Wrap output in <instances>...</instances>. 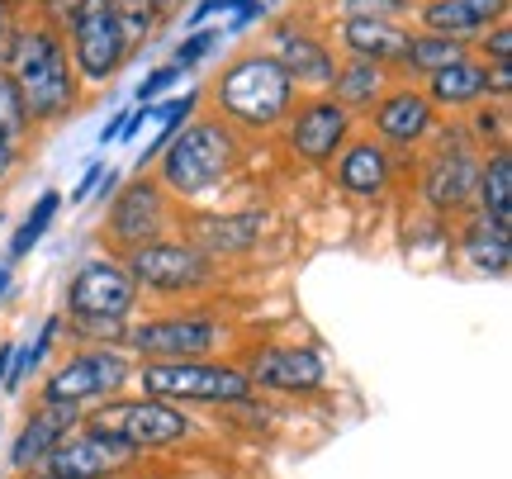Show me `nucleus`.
Wrapping results in <instances>:
<instances>
[{"mask_svg": "<svg viewBox=\"0 0 512 479\" xmlns=\"http://www.w3.org/2000/svg\"><path fill=\"white\" fill-rule=\"evenodd\" d=\"M475 185H479L475 157L465 148H441L427 162V171H422V200L432 204V209H441V214H451V209H460V204L475 195Z\"/></svg>", "mask_w": 512, "mask_h": 479, "instance_id": "16", "label": "nucleus"}, {"mask_svg": "<svg viewBox=\"0 0 512 479\" xmlns=\"http://www.w3.org/2000/svg\"><path fill=\"white\" fill-rule=\"evenodd\" d=\"M219 105L247 129H275L294 105V81L275 67V57L247 53L219 76Z\"/></svg>", "mask_w": 512, "mask_h": 479, "instance_id": "2", "label": "nucleus"}, {"mask_svg": "<svg viewBox=\"0 0 512 479\" xmlns=\"http://www.w3.org/2000/svg\"><path fill=\"white\" fill-rule=\"evenodd\" d=\"M124 465H133V451H128L119 437L100 432L95 423H81L72 437L43 461V475H53V479H110V475H119Z\"/></svg>", "mask_w": 512, "mask_h": 479, "instance_id": "11", "label": "nucleus"}, {"mask_svg": "<svg viewBox=\"0 0 512 479\" xmlns=\"http://www.w3.org/2000/svg\"><path fill=\"white\" fill-rule=\"evenodd\" d=\"M484 72L489 67H479V62H451L446 72H437V76H427V100L432 105H451V110H460V105H470V100H479L484 95Z\"/></svg>", "mask_w": 512, "mask_h": 479, "instance_id": "24", "label": "nucleus"}, {"mask_svg": "<svg viewBox=\"0 0 512 479\" xmlns=\"http://www.w3.org/2000/svg\"><path fill=\"white\" fill-rule=\"evenodd\" d=\"M479 204H484V219L494 228H512V157L494 152L489 162L479 166V185H475Z\"/></svg>", "mask_w": 512, "mask_h": 479, "instance_id": "23", "label": "nucleus"}, {"mask_svg": "<svg viewBox=\"0 0 512 479\" xmlns=\"http://www.w3.org/2000/svg\"><path fill=\"white\" fill-rule=\"evenodd\" d=\"M275 67L290 76V81H299V86H313V91L332 86V76H337L328 48L318 38H309L304 29H294V24L275 29Z\"/></svg>", "mask_w": 512, "mask_h": 479, "instance_id": "17", "label": "nucleus"}, {"mask_svg": "<svg viewBox=\"0 0 512 479\" xmlns=\"http://www.w3.org/2000/svg\"><path fill=\"white\" fill-rule=\"evenodd\" d=\"M124 271L133 276L138 290H162V295H185V290H200L209 280V257H200L190 242H147V247H133L124 257Z\"/></svg>", "mask_w": 512, "mask_h": 479, "instance_id": "10", "label": "nucleus"}, {"mask_svg": "<svg viewBox=\"0 0 512 479\" xmlns=\"http://www.w3.org/2000/svg\"><path fill=\"white\" fill-rule=\"evenodd\" d=\"M261 214H233V219H195L190 223V247L200 257H238L261 238Z\"/></svg>", "mask_w": 512, "mask_h": 479, "instance_id": "21", "label": "nucleus"}, {"mask_svg": "<svg viewBox=\"0 0 512 479\" xmlns=\"http://www.w3.org/2000/svg\"><path fill=\"white\" fill-rule=\"evenodd\" d=\"M72 332L86 337V342H95V347H119V342H128L124 318H72Z\"/></svg>", "mask_w": 512, "mask_h": 479, "instance_id": "32", "label": "nucleus"}, {"mask_svg": "<svg viewBox=\"0 0 512 479\" xmlns=\"http://www.w3.org/2000/svg\"><path fill=\"white\" fill-rule=\"evenodd\" d=\"M57 209H62V195H57V190H43V195H38V204L29 209V219H24V223L15 228V238H10V252H5V257H10V261L29 257L38 242H43V233L53 228Z\"/></svg>", "mask_w": 512, "mask_h": 479, "instance_id": "28", "label": "nucleus"}, {"mask_svg": "<svg viewBox=\"0 0 512 479\" xmlns=\"http://www.w3.org/2000/svg\"><path fill=\"white\" fill-rule=\"evenodd\" d=\"M48 5H53V10H67V15H72V5H76V0H48Z\"/></svg>", "mask_w": 512, "mask_h": 479, "instance_id": "43", "label": "nucleus"}, {"mask_svg": "<svg viewBox=\"0 0 512 479\" xmlns=\"http://www.w3.org/2000/svg\"><path fill=\"white\" fill-rule=\"evenodd\" d=\"M403 62H408V67H413L418 76H437V72H446L451 62H465V38L418 34V38H408Z\"/></svg>", "mask_w": 512, "mask_h": 479, "instance_id": "25", "label": "nucleus"}, {"mask_svg": "<svg viewBox=\"0 0 512 479\" xmlns=\"http://www.w3.org/2000/svg\"><path fill=\"white\" fill-rule=\"evenodd\" d=\"M110 5H114V15H119V24H124L128 43L152 34V24H157V5L152 0H110Z\"/></svg>", "mask_w": 512, "mask_h": 479, "instance_id": "31", "label": "nucleus"}, {"mask_svg": "<svg viewBox=\"0 0 512 479\" xmlns=\"http://www.w3.org/2000/svg\"><path fill=\"white\" fill-rule=\"evenodd\" d=\"M233 171V133L223 124H190L162 148V181L185 200L209 195Z\"/></svg>", "mask_w": 512, "mask_h": 479, "instance_id": "4", "label": "nucleus"}, {"mask_svg": "<svg viewBox=\"0 0 512 479\" xmlns=\"http://www.w3.org/2000/svg\"><path fill=\"white\" fill-rule=\"evenodd\" d=\"M337 185L356 195V200H375L389 185V152L375 143V138H361V143H347L342 148V162H337Z\"/></svg>", "mask_w": 512, "mask_h": 479, "instance_id": "18", "label": "nucleus"}, {"mask_svg": "<svg viewBox=\"0 0 512 479\" xmlns=\"http://www.w3.org/2000/svg\"><path fill=\"white\" fill-rule=\"evenodd\" d=\"M342 43L361 62H394L408 48V34H403L394 19H342Z\"/></svg>", "mask_w": 512, "mask_h": 479, "instance_id": "22", "label": "nucleus"}, {"mask_svg": "<svg viewBox=\"0 0 512 479\" xmlns=\"http://www.w3.org/2000/svg\"><path fill=\"white\" fill-rule=\"evenodd\" d=\"M10 43V10H5V0H0V48Z\"/></svg>", "mask_w": 512, "mask_h": 479, "instance_id": "41", "label": "nucleus"}, {"mask_svg": "<svg viewBox=\"0 0 512 479\" xmlns=\"http://www.w3.org/2000/svg\"><path fill=\"white\" fill-rule=\"evenodd\" d=\"M10 166H15V143H10V138L0 133V176H5Z\"/></svg>", "mask_w": 512, "mask_h": 479, "instance_id": "39", "label": "nucleus"}, {"mask_svg": "<svg viewBox=\"0 0 512 479\" xmlns=\"http://www.w3.org/2000/svg\"><path fill=\"white\" fill-rule=\"evenodd\" d=\"M384 67L380 62H351V67H342V72L332 76V86H337V105H347V110H361V105H375L384 95Z\"/></svg>", "mask_w": 512, "mask_h": 479, "instance_id": "26", "label": "nucleus"}, {"mask_svg": "<svg viewBox=\"0 0 512 479\" xmlns=\"http://www.w3.org/2000/svg\"><path fill=\"white\" fill-rule=\"evenodd\" d=\"M162 228H166V195H162V185L157 181H133L114 200L110 209V238L119 242V247H147V242H157L162 238Z\"/></svg>", "mask_w": 512, "mask_h": 479, "instance_id": "13", "label": "nucleus"}, {"mask_svg": "<svg viewBox=\"0 0 512 479\" xmlns=\"http://www.w3.org/2000/svg\"><path fill=\"white\" fill-rule=\"evenodd\" d=\"M86 423H95L100 432H110V437H119L133 456L190 437V418H185L181 408L166 404V399H147V394L143 399H114V404H100Z\"/></svg>", "mask_w": 512, "mask_h": 479, "instance_id": "5", "label": "nucleus"}, {"mask_svg": "<svg viewBox=\"0 0 512 479\" xmlns=\"http://www.w3.org/2000/svg\"><path fill=\"white\" fill-rule=\"evenodd\" d=\"M347 19H394L403 10V0H342Z\"/></svg>", "mask_w": 512, "mask_h": 479, "instance_id": "33", "label": "nucleus"}, {"mask_svg": "<svg viewBox=\"0 0 512 479\" xmlns=\"http://www.w3.org/2000/svg\"><path fill=\"white\" fill-rule=\"evenodd\" d=\"M10 356H15V342L0 347V389H5V375H10Z\"/></svg>", "mask_w": 512, "mask_h": 479, "instance_id": "40", "label": "nucleus"}, {"mask_svg": "<svg viewBox=\"0 0 512 479\" xmlns=\"http://www.w3.org/2000/svg\"><path fill=\"white\" fill-rule=\"evenodd\" d=\"M508 0H432L422 10V24L432 34H446V38H470L479 29H489L494 19H503Z\"/></svg>", "mask_w": 512, "mask_h": 479, "instance_id": "20", "label": "nucleus"}, {"mask_svg": "<svg viewBox=\"0 0 512 479\" xmlns=\"http://www.w3.org/2000/svg\"><path fill=\"white\" fill-rule=\"evenodd\" d=\"M133 375V361H128L119 347H91L67 356L62 366L43 380V404H86V399H110L114 389Z\"/></svg>", "mask_w": 512, "mask_h": 479, "instance_id": "7", "label": "nucleus"}, {"mask_svg": "<svg viewBox=\"0 0 512 479\" xmlns=\"http://www.w3.org/2000/svg\"><path fill=\"white\" fill-rule=\"evenodd\" d=\"M34 479H53V475H34Z\"/></svg>", "mask_w": 512, "mask_h": 479, "instance_id": "44", "label": "nucleus"}, {"mask_svg": "<svg viewBox=\"0 0 512 479\" xmlns=\"http://www.w3.org/2000/svg\"><path fill=\"white\" fill-rule=\"evenodd\" d=\"M72 53H76V72L86 81H110L128 57V34L119 15H114L110 0H76L72 5Z\"/></svg>", "mask_w": 512, "mask_h": 479, "instance_id": "6", "label": "nucleus"}, {"mask_svg": "<svg viewBox=\"0 0 512 479\" xmlns=\"http://www.w3.org/2000/svg\"><path fill=\"white\" fill-rule=\"evenodd\" d=\"M176 76H181V67H171V62H166V67H157V72H152L143 86H138V100H143V105H147V100H157V95H162L166 86L176 81Z\"/></svg>", "mask_w": 512, "mask_h": 479, "instance_id": "35", "label": "nucleus"}, {"mask_svg": "<svg viewBox=\"0 0 512 479\" xmlns=\"http://www.w3.org/2000/svg\"><path fill=\"white\" fill-rule=\"evenodd\" d=\"M375 129H380L384 143H418V138H427V129H432V100L418 91H394L384 95L380 105H375Z\"/></svg>", "mask_w": 512, "mask_h": 479, "instance_id": "19", "label": "nucleus"}, {"mask_svg": "<svg viewBox=\"0 0 512 479\" xmlns=\"http://www.w3.org/2000/svg\"><path fill=\"white\" fill-rule=\"evenodd\" d=\"M223 342V323L204 314H171L138 323L128 332V347L143 351V361H204Z\"/></svg>", "mask_w": 512, "mask_h": 479, "instance_id": "8", "label": "nucleus"}, {"mask_svg": "<svg viewBox=\"0 0 512 479\" xmlns=\"http://www.w3.org/2000/svg\"><path fill=\"white\" fill-rule=\"evenodd\" d=\"M10 285H15V261L0 257V304H5V295H10Z\"/></svg>", "mask_w": 512, "mask_h": 479, "instance_id": "38", "label": "nucleus"}, {"mask_svg": "<svg viewBox=\"0 0 512 479\" xmlns=\"http://www.w3.org/2000/svg\"><path fill=\"white\" fill-rule=\"evenodd\" d=\"M347 129H351V110L337 100H313L294 114L290 124V152L304 162L323 166L337 157V148H347Z\"/></svg>", "mask_w": 512, "mask_h": 479, "instance_id": "14", "label": "nucleus"}, {"mask_svg": "<svg viewBox=\"0 0 512 479\" xmlns=\"http://www.w3.org/2000/svg\"><path fill=\"white\" fill-rule=\"evenodd\" d=\"M138 304V285L124 271V261L91 257L67 285V318H124Z\"/></svg>", "mask_w": 512, "mask_h": 479, "instance_id": "9", "label": "nucleus"}, {"mask_svg": "<svg viewBox=\"0 0 512 479\" xmlns=\"http://www.w3.org/2000/svg\"><path fill=\"white\" fill-rule=\"evenodd\" d=\"M138 385L147 399L166 404H247L252 380L223 361H143Z\"/></svg>", "mask_w": 512, "mask_h": 479, "instance_id": "3", "label": "nucleus"}, {"mask_svg": "<svg viewBox=\"0 0 512 479\" xmlns=\"http://www.w3.org/2000/svg\"><path fill=\"white\" fill-rule=\"evenodd\" d=\"M209 48H214V34H209V29H204V34H195V38H185L181 48H176V57H171V67H190V62H200Z\"/></svg>", "mask_w": 512, "mask_h": 479, "instance_id": "34", "label": "nucleus"}, {"mask_svg": "<svg viewBox=\"0 0 512 479\" xmlns=\"http://www.w3.org/2000/svg\"><path fill=\"white\" fill-rule=\"evenodd\" d=\"M100 181H105V166H91V171L81 176V185H76V190H72V204L91 200V190H95V185H100Z\"/></svg>", "mask_w": 512, "mask_h": 479, "instance_id": "37", "label": "nucleus"}, {"mask_svg": "<svg viewBox=\"0 0 512 479\" xmlns=\"http://www.w3.org/2000/svg\"><path fill=\"white\" fill-rule=\"evenodd\" d=\"M484 53L494 57V62H508V53H512V29H503V24H498L494 34L484 38Z\"/></svg>", "mask_w": 512, "mask_h": 479, "instance_id": "36", "label": "nucleus"}, {"mask_svg": "<svg viewBox=\"0 0 512 479\" xmlns=\"http://www.w3.org/2000/svg\"><path fill=\"white\" fill-rule=\"evenodd\" d=\"M10 81H15L29 124H53L76 105V76L67 48L53 29H19L10 38Z\"/></svg>", "mask_w": 512, "mask_h": 479, "instance_id": "1", "label": "nucleus"}, {"mask_svg": "<svg viewBox=\"0 0 512 479\" xmlns=\"http://www.w3.org/2000/svg\"><path fill=\"white\" fill-rule=\"evenodd\" d=\"M152 5H157V15H162V10H176L181 0H152Z\"/></svg>", "mask_w": 512, "mask_h": 479, "instance_id": "42", "label": "nucleus"}, {"mask_svg": "<svg viewBox=\"0 0 512 479\" xmlns=\"http://www.w3.org/2000/svg\"><path fill=\"white\" fill-rule=\"evenodd\" d=\"M29 129V114H24V100H19L15 81H10V72L0 67V133L10 138V143H19V133Z\"/></svg>", "mask_w": 512, "mask_h": 479, "instance_id": "30", "label": "nucleus"}, {"mask_svg": "<svg viewBox=\"0 0 512 479\" xmlns=\"http://www.w3.org/2000/svg\"><path fill=\"white\" fill-rule=\"evenodd\" d=\"M252 389H275V394H313L328 380V366L313 347H266L252 356V366L242 370Z\"/></svg>", "mask_w": 512, "mask_h": 479, "instance_id": "12", "label": "nucleus"}, {"mask_svg": "<svg viewBox=\"0 0 512 479\" xmlns=\"http://www.w3.org/2000/svg\"><path fill=\"white\" fill-rule=\"evenodd\" d=\"M195 100H200V95L190 91L185 100H166V105H157V124H162V129H157V138H152V143L143 148V157H138V166H143V171H147V162H152V157H162L166 143L185 129V119H190V110H195Z\"/></svg>", "mask_w": 512, "mask_h": 479, "instance_id": "29", "label": "nucleus"}, {"mask_svg": "<svg viewBox=\"0 0 512 479\" xmlns=\"http://www.w3.org/2000/svg\"><path fill=\"white\" fill-rule=\"evenodd\" d=\"M465 257L475 261L479 271H494V276H503L512 261V247H508V228H494L489 219H479L475 228H470V238H465Z\"/></svg>", "mask_w": 512, "mask_h": 479, "instance_id": "27", "label": "nucleus"}, {"mask_svg": "<svg viewBox=\"0 0 512 479\" xmlns=\"http://www.w3.org/2000/svg\"><path fill=\"white\" fill-rule=\"evenodd\" d=\"M81 423H86V413H81L76 404H38L34 413H29L24 432L15 437L10 465H15V470H34V465H43Z\"/></svg>", "mask_w": 512, "mask_h": 479, "instance_id": "15", "label": "nucleus"}]
</instances>
